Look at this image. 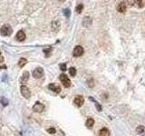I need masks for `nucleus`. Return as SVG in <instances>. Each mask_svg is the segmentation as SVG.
I'll use <instances>...</instances> for the list:
<instances>
[{
	"label": "nucleus",
	"mask_w": 145,
	"mask_h": 136,
	"mask_svg": "<svg viewBox=\"0 0 145 136\" xmlns=\"http://www.w3.org/2000/svg\"><path fill=\"white\" fill-rule=\"evenodd\" d=\"M13 33V29L9 25H4L0 29V34L4 36H8Z\"/></svg>",
	"instance_id": "f257e3e1"
},
{
	"label": "nucleus",
	"mask_w": 145,
	"mask_h": 136,
	"mask_svg": "<svg viewBox=\"0 0 145 136\" xmlns=\"http://www.w3.org/2000/svg\"><path fill=\"white\" fill-rule=\"evenodd\" d=\"M59 79H60V81H61L62 84H63V85L65 86V88L70 87V85H71V81H70V79L68 78L67 75H65V74H64V73H62V74H60V76H59Z\"/></svg>",
	"instance_id": "f03ea898"
},
{
	"label": "nucleus",
	"mask_w": 145,
	"mask_h": 136,
	"mask_svg": "<svg viewBox=\"0 0 145 136\" xmlns=\"http://www.w3.org/2000/svg\"><path fill=\"white\" fill-rule=\"evenodd\" d=\"M20 91H21V94L25 97V98L28 99L31 97V91L29 90V88L26 85H22L20 87Z\"/></svg>",
	"instance_id": "7ed1b4c3"
},
{
	"label": "nucleus",
	"mask_w": 145,
	"mask_h": 136,
	"mask_svg": "<svg viewBox=\"0 0 145 136\" xmlns=\"http://www.w3.org/2000/svg\"><path fill=\"white\" fill-rule=\"evenodd\" d=\"M45 110V105L41 104L40 102H36L35 105L33 106V111L36 113H42Z\"/></svg>",
	"instance_id": "20e7f679"
},
{
	"label": "nucleus",
	"mask_w": 145,
	"mask_h": 136,
	"mask_svg": "<svg viewBox=\"0 0 145 136\" xmlns=\"http://www.w3.org/2000/svg\"><path fill=\"white\" fill-rule=\"evenodd\" d=\"M33 76L35 78H41L42 76H44V69L42 67H37L34 70L33 72Z\"/></svg>",
	"instance_id": "39448f33"
},
{
	"label": "nucleus",
	"mask_w": 145,
	"mask_h": 136,
	"mask_svg": "<svg viewBox=\"0 0 145 136\" xmlns=\"http://www.w3.org/2000/svg\"><path fill=\"white\" fill-rule=\"evenodd\" d=\"M84 48L83 46H81V45H77V46H75L73 51V54H74V56H81L82 54H84Z\"/></svg>",
	"instance_id": "423d86ee"
},
{
	"label": "nucleus",
	"mask_w": 145,
	"mask_h": 136,
	"mask_svg": "<svg viewBox=\"0 0 145 136\" xmlns=\"http://www.w3.org/2000/svg\"><path fill=\"white\" fill-rule=\"evenodd\" d=\"M74 104L77 105L78 107H81L82 105H84V98L82 96V95H78V96H76L75 98H74Z\"/></svg>",
	"instance_id": "0eeeda50"
},
{
	"label": "nucleus",
	"mask_w": 145,
	"mask_h": 136,
	"mask_svg": "<svg viewBox=\"0 0 145 136\" xmlns=\"http://www.w3.org/2000/svg\"><path fill=\"white\" fill-rule=\"evenodd\" d=\"M26 34H25V32L22 31V30H20V31L17 32V34H16V39L19 42L24 41V40L26 39Z\"/></svg>",
	"instance_id": "6e6552de"
},
{
	"label": "nucleus",
	"mask_w": 145,
	"mask_h": 136,
	"mask_svg": "<svg viewBox=\"0 0 145 136\" xmlns=\"http://www.w3.org/2000/svg\"><path fill=\"white\" fill-rule=\"evenodd\" d=\"M48 88L50 89L51 91H53V92L56 93V94L61 92V87L59 85H57V84H50L48 85Z\"/></svg>",
	"instance_id": "1a4fd4ad"
},
{
	"label": "nucleus",
	"mask_w": 145,
	"mask_h": 136,
	"mask_svg": "<svg viewBox=\"0 0 145 136\" xmlns=\"http://www.w3.org/2000/svg\"><path fill=\"white\" fill-rule=\"evenodd\" d=\"M126 9H127V5H126L125 2H121L117 6V10L120 13H124L126 11Z\"/></svg>",
	"instance_id": "9d476101"
},
{
	"label": "nucleus",
	"mask_w": 145,
	"mask_h": 136,
	"mask_svg": "<svg viewBox=\"0 0 145 136\" xmlns=\"http://www.w3.org/2000/svg\"><path fill=\"white\" fill-rule=\"evenodd\" d=\"M60 27H61V24H60V22H58L57 20H55V21L52 23V29L55 33H57L60 30Z\"/></svg>",
	"instance_id": "9b49d317"
},
{
	"label": "nucleus",
	"mask_w": 145,
	"mask_h": 136,
	"mask_svg": "<svg viewBox=\"0 0 145 136\" xmlns=\"http://www.w3.org/2000/svg\"><path fill=\"white\" fill-rule=\"evenodd\" d=\"M29 79V73L28 72H24L22 74V76H21V78H20V83L21 84H26L27 81H28Z\"/></svg>",
	"instance_id": "f8f14e48"
},
{
	"label": "nucleus",
	"mask_w": 145,
	"mask_h": 136,
	"mask_svg": "<svg viewBox=\"0 0 145 136\" xmlns=\"http://www.w3.org/2000/svg\"><path fill=\"white\" fill-rule=\"evenodd\" d=\"M136 132H137V133L140 134V135H144L145 134V127L142 126V125H140V126L137 127Z\"/></svg>",
	"instance_id": "ddd939ff"
},
{
	"label": "nucleus",
	"mask_w": 145,
	"mask_h": 136,
	"mask_svg": "<svg viewBox=\"0 0 145 136\" xmlns=\"http://www.w3.org/2000/svg\"><path fill=\"white\" fill-rule=\"evenodd\" d=\"M86 126L89 128V129H91V128H93V126H94V120L93 119V118H88L86 121Z\"/></svg>",
	"instance_id": "4468645a"
},
{
	"label": "nucleus",
	"mask_w": 145,
	"mask_h": 136,
	"mask_svg": "<svg viewBox=\"0 0 145 136\" xmlns=\"http://www.w3.org/2000/svg\"><path fill=\"white\" fill-rule=\"evenodd\" d=\"M99 136H110V132L106 128H103L99 133Z\"/></svg>",
	"instance_id": "2eb2a0df"
},
{
	"label": "nucleus",
	"mask_w": 145,
	"mask_h": 136,
	"mask_svg": "<svg viewBox=\"0 0 145 136\" xmlns=\"http://www.w3.org/2000/svg\"><path fill=\"white\" fill-rule=\"evenodd\" d=\"M26 63H27V60L26 58H21L18 62V65H19V67H24V65H26Z\"/></svg>",
	"instance_id": "dca6fc26"
},
{
	"label": "nucleus",
	"mask_w": 145,
	"mask_h": 136,
	"mask_svg": "<svg viewBox=\"0 0 145 136\" xmlns=\"http://www.w3.org/2000/svg\"><path fill=\"white\" fill-rule=\"evenodd\" d=\"M84 9V5L83 4H79L77 6H76V8H75V11L78 13V14H80L82 11Z\"/></svg>",
	"instance_id": "f3484780"
},
{
	"label": "nucleus",
	"mask_w": 145,
	"mask_h": 136,
	"mask_svg": "<svg viewBox=\"0 0 145 136\" xmlns=\"http://www.w3.org/2000/svg\"><path fill=\"white\" fill-rule=\"evenodd\" d=\"M69 73H70L71 76H75V74H76V69L74 67H71L69 69Z\"/></svg>",
	"instance_id": "a211bd4d"
},
{
	"label": "nucleus",
	"mask_w": 145,
	"mask_h": 136,
	"mask_svg": "<svg viewBox=\"0 0 145 136\" xmlns=\"http://www.w3.org/2000/svg\"><path fill=\"white\" fill-rule=\"evenodd\" d=\"M134 3L137 4V6H138L139 7H142V6H144V2H143V1H135Z\"/></svg>",
	"instance_id": "6ab92c4d"
},
{
	"label": "nucleus",
	"mask_w": 145,
	"mask_h": 136,
	"mask_svg": "<svg viewBox=\"0 0 145 136\" xmlns=\"http://www.w3.org/2000/svg\"><path fill=\"white\" fill-rule=\"evenodd\" d=\"M47 132H48L50 134H55V133H56V131H55V128H49V129H47Z\"/></svg>",
	"instance_id": "aec40b11"
},
{
	"label": "nucleus",
	"mask_w": 145,
	"mask_h": 136,
	"mask_svg": "<svg viewBox=\"0 0 145 136\" xmlns=\"http://www.w3.org/2000/svg\"><path fill=\"white\" fill-rule=\"evenodd\" d=\"M64 14H65V16H66V17H70V15H71V13H70V10L69 9L64 10Z\"/></svg>",
	"instance_id": "412c9836"
},
{
	"label": "nucleus",
	"mask_w": 145,
	"mask_h": 136,
	"mask_svg": "<svg viewBox=\"0 0 145 136\" xmlns=\"http://www.w3.org/2000/svg\"><path fill=\"white\" fill-rule=\"evenodd\" d=\"M60 69H61L62 71H65V70H66V64H65V63H61V64H60Z\"/></svg>",
	"instance_id": "4be33fe9"
},
{
	"label": "nucleus",
	"mask_w": 145,
	"mask_h": 136,
	"mask_svg": "<svg viewBox=\"0 0 145 136\" xmlns=\"http://www.w3.org/2000/svg\"><path fill=\"white\" fill-rule=\"evenodd\" d=\"M1 103H2L4 105H7V100L6 98H2V99H1Z\"/></svg>",
	"instance_id": "5701e85b"
},
{
	"label": "nucleus",
	"mask_w": 145,
	"mask_h": 136,
	"mask_svg": "<svg viewBox=\"0 0 145 136\" xmlns=\"http://www.w3.org/2000/svg\"><path fill=\"white\" fill-rule=\"evenodd\" d=\"M0 54H1V53H0Z\"/></svg>",
	"instance_id": "b1692460"
}]
</instances>
